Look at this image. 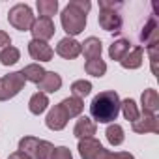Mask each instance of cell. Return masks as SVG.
Listing matches in <instances>:
<instances>
[{
	"mask_svg": "<svg viewBox=\"0 0 159 159\" xmlns=\"http://www.w3.org/2000/svg\"><path fill=\"white\" fill-rule=\"evenodd\" d=\"M90 114L99 124H114L120 114V96L114 90L99 92L90 103Z\"/></svg>",
	"mask_w": 159,
	"mask_h": 159,
	"instance_id": "obj_1",
	"label": "cell"
},
{
	"mask_svg": "<svg viewBox=\"0 0 159 159\" xmlns=\"http://www.w3.org/2000/svg\"><path fill=\"white\" fill-rule=\"evenodd\" d=\"M79 153L83 159H135L129 152H109L105 146L92 139H81L79 140Z\"/></svg>",
	"mask_w": 159,
	"mask_h": 159,
	"instance_id": "obj_2",
	"label": "cell"
},
{
	"mask_svg": "<svg viewBox=\"0 0 159 159\" xmlns=\"http://www.w3.org/2000/svg\"><path fill=\"white\" fill-rule=\"evenodd\" d=\"M60 23H62V28L66 30L67 38H75L86 28V15L67 4L60 13Z\"/></svg>",
	"mask_w": 159,
	"mask_h": 159,
	"instance_id": "obj_3",
	"label": "cell"
},
{
	"mask_svg": "<svg viewBox=\"0 0 159 159\" xmlns=\"http://www.w3.org/2000/svg\"><path fill=\"white\" fill-rule=\"evenodd\" d=\"M54 146L49 140H41L36 137H23L19 140V152H25L30 159H51Z\"/></svg>",
	"mask_w": 159,
	"mask_h": 159,
	"instance_id": "obj_4",
	"label": "cell"
},
{
	"mask_svg": "<svg viewBox=\"0 0 159 159\" xmlns=\"http://www.w3.org/2000/svg\"><path fill=\"white\" fill-rule=\"evenodd\" d=\"M8 21L10 25L15 28V30H21V32H30L34 21H36V15L32 11V8L28 4H15L10 11H8Z\"/></svg>",
	"mask_w": 159,
	"mask_h": 159,
	"instance_id": "obj_5",
	"label": "cell"
},
{
	"mask_svg": "<svg viewBox=\"0 0 159 159\" xmlns=\"http://www.w3.org/2000/svg\"><path fill=\"white\" fill-rule=\"evenodd\" d=\"M26 84V79L21 71H13L8 73L0 79V101H8L11 98H15Z\"/></svg>",
	"mask_w": 159,
	"mask_h": 159,
	"instance_id": "obj_6",
	"label": "cell"
},
{
	"mask_svg": "<svg viewBox=\"0 0 159 159\" xmlns=\"http://www.w3.org/2000/svg\"><path fill=\"white\" fill-rule=\"evenodd\" d=\"M28 54L32 60H36V64H41V62H51L54 56V51L47 41L30 39L28 41Z\"/></svg>",
	"mask_w": 159,
	"mask_h": 159,
	"instance_id": "obj_7",
	"label": "cell"
},
{
	"mask_svg": "<svg viewBox=\"0 0 159 159\" xmlns=\"http://www.w3.org/2000/svg\"><path fill=\"white\" fill-rule=\"evenodd\" d=\"M98 21H99V26L105 30V32H120L122 28V17L116 10H111V8H105V10H99V15H98Z\"/></svg>",
	"mask_w": 159,
	"mask_h": 159,
	"instance_id": "obj_8",
	"label": "cell"
},
{
	"mask_svg": "<svg viewBox=\"0 0 159 159\" xmlns=\"http://www.w3.org/2000/svg\"><path fill=\"white\" fill-rule=\"evenodd\" d=\"M30 32H32V36H34L32 39L47 41V39H51V38L54 36L56 26H54L52 19H47V17H38V19L34 21V25H32Z\"/></svg>",
	"mask_w": 159,
	"mask_h": 159,
	"instance_id": "obj_9",
	"label": "cell"
},
{
	"mask_svg": "<svg viewBox=\"0 0 159 159\" xmlns=\"http://www.w3.org/2000/svg\"><path fill=\"white\" fill-rule=\"evenodd\" d=\"M56 54L66 58V60H75L77 56H81V43L75 38H62L56 45Z\"/></svg>",
	"mask_w": 159,
	"mask_h": 159,
	"instance_id": "obj_10",
	"label": "cell"
},
{
	"mask_svg": "<svg viewBox=\"0 0 159 159\" xmlns=\"http://www.w3.org/2000/svg\"><path fill=\"white\" fill-rule=\"evenodd\" d=\"M131 129L139 135H144V133H159V120L155 114H140L133 124H131Z\"/></svg>",
	"mask_w": 159,
	"mask_h": 159,
	"instance_id": "obj_11",
	"label": "cell"
},
{
	"mask_svg": "<svg viewBox=\"0 0 159 159\" xmlns=\"http://www.w3.org/2000/svg\"><path fill=\"white\" fill-rule=\"evenodd\" d=\"M67 114L64 112V109L58 105H54L49 112H47V118H45V125L51 129V131H62L66 125H67Z\"/></svg>",
	"mask_w": 159,
	"mask_h": 159,
	"instance_id": "obj_12",
	"label": "cell"
},
{
	"mask_svg": "<svg viewBox=\"0 0 159 159\" xmlns=\"http://www.w3.org/2000/svg\"><path fill=\"white\" fill-rule=\"evenodd\" d=\"M62 88V77L56 71H45L43 79L38 83V90L41 94H54Z\"/></svg>",
	"mask_w": 159,
	"mask_h": 159,
	"instance_id": "obj_13",
	"label": "cell"
},
{
	"mask_svg": "<svg viewBox=\"0 0 159 159\" xmlns=\"http://www.w3.org/2000/svg\"><path fill=\"white\" fill-rule=\"evenodd\" d=\"M73 135L81 140V139H92L96 135V122L88 116H79L75 127H73Z\"/></svg>",
	"mask_w": 159,
	"mask_h": 159,
	"instance_id": "obj_14",
	"label": "cell"
},
{
	"mask_svg": "<svg viewBox=\"0 0 159 159\" xmlns=\"http://www.w3.org/2000/svg\"><path fill=\"white\" fill-rule=\"evenodd\" d=\"M101 52H103V43L96 36H90L84 39V43H81V54H84L86 60L101 58Z\"/></svg>",
	"mask_w": 159,
	"mask_h": 159,
	"instance_id": "obj_15",
	"label": "cell"
},
{
	"mask_svg": "<svg viewBox=\"0 0 159 159\" xmlns=\"http://www.w3.org/2000/svg\"><path fill=\"white\" fill-rule=\"evenodd\" d=\"M140 107H142V114H155L159 111V94L155 88H148L142 92Z\"/></svg>",
	"mask_w": 159,
	"mask_h": 159,
	"instance_id": "obj_16",
	"label": "cell"
},
{
	"mask_svg": "<svg viewBox=\"0 0 159 159\" xmlns=\"http://www.w3.org/2000/svg\"><path fill=\"white\" fill-rule=\"evenodd\" d=\"M142 60H144V49H142L140 45H135V47H131V51L120 60V64H122V67H125V69H139V67L142 66Z\"/></svg>",
	"mask_w": 159,
	"mask_h": 159,
	"instance_id": "obj_17",
	"label": "cell"
},
{
	"mask_svg": "<svg viewBox=\"0 0 159 159\" xmlns=\"http://www.w3.org/2000/svg\"><path fill=\"white\" fill-rule=\"evenodd\" d=\"M140 39L146 43V47L155 45V43L159 41V25H157V19H155V17H150V19H148V23H146L144 28H142Z\"/></svg>",
	"mask_w": 159,
	"mask_h": 159,
	"instance_id": "obj_18",
	"label": "cell"
},
{
	"mask_svg": "<svg viewBox=\"0 0 159 159\" xmlns=\"http://www.w3.org/2000/svg\"><path fill=\"white\" fill-rule=\"evenodd\" d=\"M60 107L64 109V112L67 114V118H75V116H81L83 109H84V103L83 99H79V98H66L60 101Z\"/></svg>",
	"mask_w": 159,
	"mask_h": 159,
	"instance_id": "obj_19",
	"label": "cell"
},
{
	"mask_svg": "<svg viewBox=\"0 0 159 159\" xmlns=\"http://www.w3.org/2000/svg\"><path fill=\"white\" fill-rule=\"evenodd\" d=\"M129 51H131V43H129V39L120 38V39H116V41L109 47V56H111V60L120 62V60H122Z\"/></svg>",
	"mask_w": 159,
	"mask_h": 159,
	"instance_id": "obj_20",
	"label": "cell"
},
{
	"mask_svg": "<svg viewBox=\"0 0 159 159\" xmlns=\"http://www.w3.org/2000/svg\"><path fill=\"white\" fill-rule=\"evenodd\" d=\"M47 107H49V98H47V94H41V92L32 94V98H30V101H28V109H30L32 114L39 116V114H43V112L47 111Z\"/></svg>",
	"mask_w": 159,
	"mask_h": 159,
	"instance_id": "obj_21",
	"label": "cell"
},
{
	"mask_svg": "<svg viewBox=\"0 0 159 159\" xmlns=\"http://www.w3.org/2000/svg\"><path fill=\"white\" fill-rule=\"evenodd\" d=\"M21 73L25 75L26 81L38 84L41 79H43V75H45V69H43L41 64H28V66H25V67L21 69Z\"/></svg>",
	"mask_w": 159,
	"mask_h": 159,
	"instance_id": "obj_22",
	"label": "cell"
},
{
	"mask_svg": "<svg viewBox=\"0 0 159 159\" xmlns=\"http://www.w3.org/2000/svg\"><path fill=\"white\" fill-rule=\"evenodd\" d=\"M120 111H122V114H124V118L125 120H129L131 124L140 116V112H139V107H137V103H135V99H131V98H127V99H124V101H120Z\"/></svg>",
	"mask_w": 159,
	"mask_h": 159,
	"instance_id": "obj_23",
	"label": "cell"
},
{
	"mask_svg": "<svg viewBox=\"0 0 159 159\" xmlns=\"http://www.w3.org/2000/svg\"><path fill=\"white\" fill-rule=\"evenodd\" d=\"M105 135H107V140H109V144H112V146H120V144L125 140L124 127H122L120 124H109V127H107Z\"/></svg>",
	"mask_w": 159,
	"mask_h": 159,
	"instance_id": "obj_24",
	"label": "cell"
},
{
	"mask_svg": "<svg viewBox=\"0 0 159 159\" xmlns=\"http://www.w3.org/2000/svg\"><path fill=\"white\" fill-rule=\"evenodd\" d=\"M84 71H86L88 75H92V77H103V75L107 73V64H105V60H101V58L86 60Z\"/></svg>",
	"mask_w": 159,
	"mask_h": 159,
	"instance_id": "obj_25",
	"label": "cell"
},
{
	"mask_svg": "<svg viewBox=\"0 0 159 159\" xmlns=\"http://www.w3.org/2000/svg\"><path fill=\"white\" fill-rule=\"evenodd\" d=\"M36 8L39 11V17L52 19V15H56V11H58V2L56 0H38Z\"/></svg>",
	"mask_w": 159,
	"mask_h": 159,
	"instance_id": "obj_26",
	"label": "cell"
},
{
	"mask_svg": "<svg viewBox=\"0 0 159 159\" xmlns=\"http://www.w3.org/2000/svg\"><path fill=\"white\" fill-rule=\"evenodd\" d=\"M90 92H92V83H90V81L79 79V81H75V83L71 84V94H73V98L83 99V98L90 96Z\"/></svg>",
	"mask_w": 159,
	"mask_h": 159,
	"instance_id": "obj_27",
	"label": "cell"
},
{
	"mask_svg": "<svg viewBox=\"0 0 159 159\" xmlns=\"http://www.w3.org/2000/svg\"><path fill=\"white\" fill-rule=\"evenodd\" d=\"M19 58H21V51L13 45H10L8 49H4L0 52V64L2 66H13L19 62Z\"/></svg>",
	"mask_w": 159,
	"mask_h": 159,
	"instance_id": "obj_28",
	"label": "cell"
},
{
	"mask_svg": "<svg viewBox=\"0 0 159 159\" xmlns=\"http://www.w3.org/2000/svg\"><path fill=\"white\" fill-rule=\"evenodd\" d=\"M51 159H73V155H71L69 148H66V146H58V148L52 150Z\"/></svg>",
	"mask_w": 159,
	"mask_h": 159,
	"instance_id": "obj_29",
	"label": "cell"
},
{
	"mask_svg": "<svg viewBox=\"0 0 159 159\" xmlns=\"http://www.w3.org/2000/svg\"><path fill=\"white\" fill-rule=\"evenodd\" d=\"M69 6H71V8H75V10H79V11L84 13V15H86V13L90 11V8H92V4L88 2V0H71Z\"/></svg>",
	"mask_w": 159,
	"mask_h": 159,
	"instance_id": "obj_30",
	"label": "cell"
},
{
	"mask_svg": "<svg viewBox=\"0 0 159 159\" xmlns=\"http://www.w3.org/2000/svg\"><path fill=\"white\" fill-rule=\"evenodd\" d=\"M157 43L155 45H150L148 47V52H150V64H152V73L157 75Z\"/></svg>",
	"mask_w": 159,
	"mask_h": 159,
	"instance_id": "obj_31",
	"label": "cell"
},
{
	"mask_svg": "<svg viewBox=\"0 0 159 159\" xmlns=\"http://www.w3.org/2000/svg\"><path fill=\"white\" fill-rule=\"evenodd\" d=\"M10 45H11V38H10V34L4 32V30H0V52H2L4 49H8Z\"/></svg>",
	"mask_w": 159,
	"mask_h": 159,
	"instance_id": "obj_32",
	"label": "cell"
},
{
	"mask_svg": "<svg viewBox=\"0 0 159 159\" xmlns=\"http://www.w3.org/2000/svg\"><path fill=\"white\" fill-rule=\"evenodd\" d=\"M120 6H122L120 2H112V0H99V10H105V8L116 10V8H120Z\"/></svg>",
	"mask_w": 159,
	"mask_h": 159,
	"instance_id": "obj_33",
	"label": "cell"
},
{
	"mask_svg": "<svg viewBox=\"0 0 159 159\" xmlns=\"http://www.w3.org/2000/svg\"><path fill=\"white\" fill-rule=\"evenodd\" d=\"M8 159H30V157H28L25 152H19V150H17V152L10 153V157H8Z\"/></svg>",
	"mask_w": 159,
	"mask_h": 159,
	"instance_id": "obj_34",
	"label": "cell"
}]
</instances>
